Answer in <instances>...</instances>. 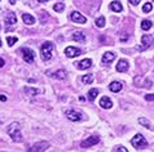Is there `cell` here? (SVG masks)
I'll list each match as a JSON object with an SVG mask.
<instances>
[{
    "mask_svg": "<svg viewBox=\"0 0 154 152\" xmlns=\"http://www.w3.org/2000/svg\"><path fill=\"white\" fill-rule=\"evenodd\" d=\"M8 136L12 138V141H14L17 143L22 142V134H21V125L20 122H12L7 129Z\"/></svg>",
    "mask_w": 154,
    "mask_h": 152,
    "instance_id": "cell-1",
    "label": "cell"
},
{
    "mask_svg": "<svg viewBox=\"0 0 154 152\" xmlns=\"http://www.w3.org/2000/svg\"><path fill=\"white\" fill-rule=\"evenodd\" d=\"M40 53H42V60L43 61H49L52 58L53 54V44L51 41H45L40 48Z\"/></svg>",
    "mask_w": 154,
    "mask_h": 152,
    "instance_id": "cell-2",
    "label": "cell"
},
{
    "mask_svg": "<svg viewBox=\"0 0 154 152\" xmlns=\"http://www.w3.org/2000/svg\"><path fill=\"white\" fill-rule=\"evenodd\" d=\"M131 145L135 147L136 150H144L148 147V142L144 138L143 134H136V136L131 139Z\"/></svg>",
    "mask_w": 154,
    "mask_h": 152,
    "instance_id": "cell-3",
    "label": "cell"
},
{
    "mask_svg": "<svg viewBox=\"0 0 154 152\" xmlns=\"http://www.w3.org/2000/svg\"><path fill=\"white\" fill-rule=\"evenodd\" d=\"M65 115H66V117L69 119L70 121H74V122H76V121H80L83 119V115L80 112H78V111H74V110H66L65 111Z\"/></svg>",
    "mask_w": 154,
    "mask_h": 152,
    "instance_id": "cell-4",
    "label": "cell"
},
{
    "mask_svg": "<svg viewBox=\"0 0 154 152\" xmlns=\"http://www.w3.org/2000/svg\"><path fill=\"white\" fill-rule=\"evenodd\" d=\"M49 147L48 142H38L32 147H30L27 152H44Z\"/></svg>",
    "mask_w": 154,
    "mask_h": 152,
    "instance_id": "cell-5",
    "label": "cell"
},
{
    "mask_svg": "<svg viewBox=\"0 0 154 152\" xmlns=\"http://www.w3.org/2000/svg\"><path fill=\"white\" fill-rule=\"evenodd\" d=\"M22 57L27 63H32L34 60H35V53H34V50L29 49V48H23L22 49Z\"/></svg>",
    "mask_w": 154,
    "mask_h": 152,
    "instance_id": "cell-6",
    "label": "cell"
},
{
    "mask_svg": "<svg viewBox=\"0 0 154 152\" xmlns=\"http://www.w3.org/2000/svg\"><path fill=\"white\" fill-rule=\"evenodd\" d=\"M70 18H71L72 21H74L75 23H80V25H83V23L87 22V18H85V17H84L82 13H79V12H76V10L71 12Z\"/></svg>",
    "mask_w": 154,
    "mask_h": 152,
    "instance_id": "cell-7",
    "label": "cell"
},
{
    "mask_svg": "<svg viewBox=\"0 0 154 152\" xmlns=\"http://www.w3.org/2000/svg\"><path fill=\"white\" fill-rule=\"evenodd\" d=\"M65 54H66V57H69V58H74V57L80 56L82 50L79 48H75V46H67L65 49Z\"/></svg>",
    "mask_w": 154,
    "mask_h": 152,
    "instance_id": "cell-8",
    "label": "cell"
},
{
    "mask_svg": "<svg viewBox=\"0 0 154 152\" xmlns=\"http://www.w3.org/2000/svg\"><path fill=\"white\" fill-rule=\"evenodd\" d=\"M100 142V138H98L97 136H91V137H88L85 141H83L82 142V147H91V146H95V145H97V143Z\"/></svg>",
    "mask_w": 154,
    "mask_h": 152,
    "instance_id": "cell-9",
    "label": "cell"
},
{
    "mask_svg": "<svg viewBox=\"0 0 154 152\" xmlns=\"http://www.w3.org/2000/svg\"><path fill=\"white\" fill-rule=\"evenodd\" d=\"M141 43H143L144 45L143 46H137V50H145V49H148L149 46L152 45V37L149 36V35H143V37H141Z\"/></svg>",
    "mask_w": 154,
    "mask_h": 152,
    "instance_id": "cell-10",
    "label": "cell"
},
{
    "mask_svg": "<svg viewBox=\"0 0 154 152\" xmlns=\"http://www.w3.org/2000/svg\"><path fill=\"white\" fill-rule=\"evenodd\" d=\"M100 106L102 108H105V110H109V108H112L113 102L110 101L109 97H102V98L100 99Z\"/></svg>",
    "mask_w": 154,
    "mask_h": 152,
    "instance_id": "cell-11",
    "label": "cell"
},
{
    "mask_svg": "<svg viewBox=\"0 0 154 152\" xmlns=\"http://www.w3.org/2000/svg\"><path fill=\"white\" fill-rule=\"evenodd\" d=\"M4 21H5V23L8 25V26H11V25H14L17 22V17L16 14L13 13V12H9V13H7L5 14V18H4Z\"/></svg>",
    "mask_w": 154,
    "mask_h": 152,
    "instance_id": "cell-12",
    "label": "cell"
},
{
    "mask_svg": "<svg viewBox=\"0 0 154 152\" xmlns=\"http://www.w3.org/2000/svg\"><path fill=\"white\" fill-rule=\"evenodd\" d=\"M114 60H115V54L113 52H106L104 56H102V63H105V65L113 62Z\"/></svg>",
    "mask_w": 154,
    "mask_h": 152,
    "instance_id": "cell-13",
    "label": "cell"
},
{
    "mask_svg": "<svg viewBox=\"0 0 154 152\" xmlns=\"http://www.w3.org/2000/svg\"><path fill=\"white\" fill-rule=\"evenodd\" d=\"M71 39L74 41H78V43H84L85 41V35L83 32H80V31H76V32L72 34Z\"/></svg>",
    "mask_w": 154,
    "mask_h": 152,
    "instance_id": "cell-14",
    "label": "cell"
},
{
    "mask_svg": "<svg viewBox=\"0 0 154 152\" xmlns=\"http://www.w3.org/2000/svg\"><path fill=\"white\" fill-rule=\"evenodd\" d=\"M128 70V62L126 60H121L117 65V71L118 72H126Z\"/></svg>",
    "mask_w": 154,
    "mask_h": 152,
    "instance_id": "cell-15",
    "label": "cell"
},
{
    "mask_svg": "<svg viewBox=\"0 0 154 152\" xmlns=\"http://www.w3.org/2000/svg\"><path fill=\"white\" fill-rule=\"evenodd\" d=\"M76 65H78V69H79V70H88L89 67L92 66V61L87 58V60L80 61L79 63H76Z\"/></svg>",
    "mask_w": 154,
    "mask_h": 152,
    "instance_id": "cell-16",
    "label": "cell"
},
{
    "mask_svg": "<svg viewBox=\"0 0 154 152\" xmlns=\"http://www.w3.org/2000/svg\"><path fill=\"white\" fill-rule=\"evenodd\" d=\"M109 89L113 93H118V92H121L123 89V85H122V83H119V81H113L109 85Z\"/></svg>",
    "mask_w": 154,
    "mask_h": 152,
    "instance_id": "cell-17",
    "label": "cell"
},
{
    "mask_svg": "<svg viewBox=\"0 0 154 152\" xmlns=\"http://www.w3.org/2000/svg\"><path fill=\"white\" fill-rule=\"evenodd\" d=\"M22 19H23V23L29 25V26H31V25L35 23V18H34L31 14H29V13H23L22 14Z\"/></svg>",
    "mask_w": 154,
    "mask_h": 152,
    "instance_id": "cell-18",
    "label": "cell"
},
{
    "mask_svg": "<svg viewBox=\"0 0 154 152\" xmlns=\"http://www.w3.org/2000/svg\"><path fill=\"white\" fill-rule=\"evenodd\" d=\"M23 92H25V94H26V95H38L42 90L35 89V88H31V86H25Z\"/></svg>",
    "mask_w": 154,
    "mask_h": 152,
    "instance_id": "cell-19",
    "label": "cell"
},
{
    "mask_svg": "<svg viewBox=\"0 0 154 152\" xmlns=\"http://www.w3.org/2000/svg\"><path fill=\"white\" fill-rule=\"evenodd\" d=\"M110 9H112L113 12H122L123 7H122V4L119 1H112L110 3Z\"/></svg>",
    "mask_w": 154,
    "mask_h": 152,
    "instance_id": "cell-20",
    "label": "cell"
},
{
    "mask_svg": "<svg viewBox=\"0 0 154 152\" xmlns=\"http://www.w3.org/2000/svg\"><path fill=\"white\" fill-rule=\"evenodd\" d=\"M139 122H140L141 125H144L146 129H149V130H153V132H154V128L152 126L150 121H149L148 119H145V117H140V119H139Z\"/></svg>",
    "mask_w": 154,
    "mask_h": 152,
    "instance_id": "cell-21",
    "label": "cell"
},
{
    "mask_svg": "<svg viewBox=\"0 0 154 152\" xmlns=\"http://www.w3.org/2000/svg\"><path fill=\"white\" fill-rule=\"evenodd\" d=\"M52 76L53 77H56V79H58V80H65L66 79V72L63 70H58L57 72H54Z\"/></svg>",
    "mask_w": 154,
    "mask_h": 152,
    "instance_id": "cell-22",
    "label": "cell"
},
{
    "mask_svg": "<svg viewBox=\"0 0 154 152\" xmlns=\"http://www.w3.org/2000/svg\"><path fill=\"white\" fill-rule=\"evenodd\" d=\"M97 95H98V89H91L88 92V99L91 101V102H93V101L96 99Z\"/></svg>",
    "mask_w": 154,
    "mask_h": 152,
    "instance_id": "cell-23",
    "label": "cell"
},
{
    "mask_svg": "<svg viewBox=\"0 0 154 152\" xmlns=\"http://www.w3.org/2000/svg\"><path fill=\"white\" fill-rule=\"evenodd\" d=\"M152 25H153V23H152L149 19H144L143 22H141V28H143L144 31H148L149 28H152Z\"/></svg>",
    "mask_w": 154,
    "mask_h": 152,
    "instance_id": "cell-24",
    "label": "cell"
},
{
    "mask_svg": "<svg viewBox=\"0 0 154 152\" xmlns=\"http://www.w3.org/2000/svg\"><path fill=\"white\" fill-rule=\"evenodd\" d=\"M93 81V75L92 74H88V75H84L82 77V83L83 84H91Z\"/></svg>",
    "mask_w": 154,
    "mask_h": 152,
    "instance_id": "cell-25",
    "label": "cell"
},
{
    "mask_svg": "<svg viewBox=\"0 0 154 152\" xmlns=\"http://www.w3.org/2000/svg\"><path fill=\"white\" fill-rule=\"evenodd\" d=\"M96 26L97 27H100V28H102V27H104L105 26V18H104V17H98V18L96 19Z\"/></svg>",
    "mask_w": 154,
    "mask_h": 152,
    "instance_id": "cell-26",
    "label": "cell"
},
{
    "mask_svg": "<svg viewBox=\"0 0 154 152\" xmlns=\"http://www.w3.org/2000/svg\"><path fill=\"white\" fill-rule=\"evenodd\" d=\"M63 9H65V5H63V3H57L53 5V10L56 12H62Z\"/></svg>",
    "mask_w": 154,
    "mask_h": 152,
    "instance_id": "cell-27",
    "label": "cell"
},
{
    "mask_svg": "<svg viewBox=\"0 0 154 152\" xmlns=\"http://www.w3.org/2000/svg\"><path fill=\"white\" fill-rule=\"evenodd\" d=\"M17 40H18V39H17V37H14V36H13V37H12V36H8V37H7V43H8V45H11V46L14 45V44L17 43Z\"/></svg>",
    "mask_w": 154,
    "mask_h": 152,
    "instance_id": "cell-28",
    "label": "cell"
},
{
    "mask_svg": "<svg viewBox=\"0 0 154 152\" xmlns=\"http://www.w3.org/2000/svg\"><path fill=\"white\" fill-rule=\"evenodd\" d=\"M152 10V3H145L143 7V12L144 13H149Z\"/></svg>",
    "mask_w": 154,
    "mask_h": 152,
    "instance_id": "cell-29",
    "label": "cell"
},
{
    "mask_svg": "<svg viewBox=\"0 0 154 152\" xmlns=\"http://www.w3.org/2000/svg\"><path fill=\"white\" fill-rule=\"evenodd\" d=\"M145 99L149 101V102H154V94H146L145 95Z\"/></svg>",
    "mask_w": 154,
    "mask_h": 152,
    "instance_id": "cell-30",
    "label": "cell"
},
{
    "mask_svg": "<svg viewBox=\"0 0 154 152\" xmlns=\"http://www.w3.org/2000/svg\"><path fill=\"white\" fill-rule=\"evenodd\" d=\"M118 152H128V151H127V148H126V147H123V146H119V147H118Z\"/></svg>",
    "mask_w": 154,
    "mask_h": 152,
    "instance_id": "cell-31",
    "label": "cell"
},
{
    "mask_svg": "<svg viewBox=\"0 0 154 152\" xmlns=\"http://www.w3.org/2000/svg\"><path fill=\"white\" fill-rule=\"evenodd\" d=\"M128 1H130V4H132V5H137L140 3V0H128Z\"/></svg>",
    "mask_w": 154,
    "mask_h": 152,
    "instance_id": "cell-32",
    "label": "cell"
},
{
    "mask_svg": "<svg viewBox=\"0 0 154 152\" xmlns=\"http://www.w3.org/2000/svg\"><path fill=\"white\" fill-rule=\"evenodd\" d=\"M0 101H2V102H5V101H7V97L4 95V94H2V95H0Z\"/></svg>",
    "mask_w": 154,
    "mask_h": 152,
    "instance_id": "cell-33",
    "label": "cell"
},
{
    "mask_svg": "<svg viewBox=\"0 0 154 152\" xmlns=\"http://www.w3.org/2000/svg\"><path fill=\"white\" fill-rule=\"evenodd\" d=\"M4 65H5V62H4L3 58H0V69H2V67H3Z\"/></svg>",
    "mask_w": 154,
    "mask_h": 152,
    "instance_id": "cell-34",
    "label": "cell"
},
{
    "mask_svg": "<svg viewBox=\"0 0 154 152\" xmlns=\"http://www.w3.org/2000/svg\"><path fill=\"white\" fill-rule=\"evenodd\" d=\"M16 1H17V0H9V3L12 4V5H13V4H16Z\"/></svg>",
    "mask_w": 154,
    "mask_h": 152,
    "instance_id": "cell-35",
    "label": "cell"
},
{
    "mask_svg": "<svg viewBox=\"0 0 154 152\" xmlns=\"http://www.w3.org/2000/svg\"><path fill=\"white\" fill-rule=\"evenodd\" d=\"M38 1H39V3H47L48 0H38Z\"/></svg>",
    "mask_w": 154,
    "mask_h": 152,
    "instance_id": "cell-36",
    "label": "cell"
},
{
    "mask_svg": "<svg viewBox=\"0 0 154 152\" xmlns=\"http://www.w3.org/2000/svg\"><path fill=\"white\" fill-rule=\"evenodd\" d=\"M0 46H2V40H0Z\"/></svg>",
    "mask_w": 154,
    "mask_h": 152,
    "instance_id": "cell-37",
    "label": "cell"
},
{
    "mask_svg": "<svg viewBox=\"0 0 154 152\" xmlns=\"http://www.w3.org/2000/svg\"><path fill=\"white\" fill-rule=\"evenodd\" d=\"M0 28H2V26H0Z\"/></svg>",
    "mask_w": 154,
    "mask_h": 152,
    "instance_id": "cell-38",
    "label": "cell"
}]
</instances>
